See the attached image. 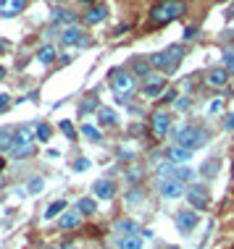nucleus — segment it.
<instances>
[{"instance_id": "0eeeda50", "label": "nucleus", "mask_w": 234, "mask_h": 249, "mask_svg": "<svg viewBox=\"0 0 234 249\" xmlns=\"http://www.w3.org/2000/svg\"><path fill=\"white\" fill-rule=\"evenodd\" d=\"M158 192H160V197H166V199H179L184 194V186H182V181L169 178V181H160L158 184Z\"/></svg>"}, {"instance_id": "6ab92c4d", "label": "nucleus", "mask_w": 234, "mask_h": 249, "mask_svg": "<svg viewBox=\"0 0 234 249\" xmlns=\"http://www.w3.org/2000/svg\"><path fill=\"white\" fill-rule=\"evenodd\" d=\"M156 176H158L160 181L174 178V176H176V163H160V165L156 168Z\"/></svg>"}, {"instance_id": "cd10ccee", "label": "nucleus", "mask_w": 234, "mask_h": 249, "mask_svg": "<svg viewBox=\"0 0 234 249\" xmlns=\"http://www.w3.org/2000/svg\"><path fill=\"white\" fill-rule=\"evenodd\" d=\"M150 66H153V63H148V60H142V58H137V60H135V73H137V76H145V79H148V76H150Z\"/></svg>"}, {"instance_id": "4c0bfd02", "label": "nucleus", "mask_w": 234, "mask_h": 249, "mask_svg": "<svg viewBox=\"0 0 234 249\" xmlns=\"http://www.w3.org/2000/svg\"><path fill=\"white\" fill-rule=\"evenodd\" d=\"M224 129H226V131H232V129H234V113H229V116L224 118Z\"/></svg>"}, {"instance_id": "39448f33", "label": "nucleus", "mask_w": 234, "mask_h": 249, "mask_svg": "<svg viewBox=\"0 0 234 249\" xmlns=\"http://www.w3.org/2000/svg\"><path fill=\"white\" fill-rule=\"evenodd\" d=\"M184 5L179 3V0H163V3H158L156 8H153V21L156 24H166V21H174L176 16H182Z\"/></svg>"}, {"instance_id": "412c9836", "label": "nucleus", "mask_w": 234, "mask_h": 249, "mask_svg": "<svg viewBox=\"0 0 234 249\" xmlns=\"http://www.w3.org/2000/svg\"><path fill=\"white\" fill-rule=\"evenodd\" d=\"M98 118H100V124H103V126H116V124H118V116L111 110V107H100V110H98Z\"/></svg>"}, {"instance_id": "f704fd0d", "label": "nucleus", "mask_w": 234, "mask_h": 249, "mask_svg": "<svg viewBox=\"0 0 234 249\" xmlns=\"http://www.w3.org/2000/svg\"><path fill=\"white\" fill-rule=\"evenodd\" d=\"M224 69L234 73V53H224Z\"/></svg>"}, {"instance_id": "2f4dec72", "label": "nucleus", "mask_w": 234, "mask_h": 249, "mask_svg": "<svg viewBox=\"0 0 234 249\" xmlns=\"http://www.w3.org/2000/svg\"><path fill=\"white\" fill-rule=\"evenodd\" d=\"M42 189H45V181L39 178V176H35V178H29V189H26V192H29V194H39V192H42Z\"/></svg>"}, {"instance_id": "a878e982", "label": "nucleus", "mask_w": 234, "mask_h": 249, "mask_svg": "<svg viewBox=\"0 0 234 249\" xmlns=\"http://www.w3.org/2000/svg\"><path fill=\"white\" fill-rule=\"evenodd\" d=\"M37 58H39V63H53V60H56V48H53V45H45V48H39Z\"/></svg>"}, {"instance_id": "7c9ffc66", "label": "nucleus", "mask_w": 234, "mask_h": 249, "mask_svg": "<svg viewBox=\"0 0 234 249\" xmlns=\"http://www.w3.org/2000/svg\"><path fill=\"white\" fill-rule=\"evenodd\" d=\"M82 134H84L87 139H92V142H100V139H103V134H100V131L95 129V126H90V124L82 126Z\"/></svg>"}, {"instance_id": "72a5a7b5", "label": "nucleus", "mask_w": 234, "mask_h": 249, "mask_svg": "<svg viewBox=\"0 0 234 249\" xmlns=\"http://www.w3.org/2000/svg\"><path fill=\"white\" fill-rule=\"evenodd\" d=\"M87 168H90V160H87V158H77V160H74V171H77V173H84Z\"/></svg>"}, {"instance_id": "f3484780", "label": "nucleus", "mask_w": 234, "mask_h": 249, "mask_svg": "<svg viewBox=\"0 0 234 249\" xmlns=\"http://www.w3.org/2000/svg\"><path fill=\"white\" fill-rule=\"evenodd\" d=\"M103 18H105V8H103V5H92V8L84 13V21H87V24H92V26L100 24Z\"/></svg>"}, {"instance_id": "aec40b11", "label": "nucleus", "mask_w": 234, "mask_h": 249, "mask_svg": "<svg viewBox=\"0 0 234 249\" xmlns=\"http://www.w3.org/2000/svg\"><path fill=\"white\" fill-rule=\"evenodd\" d=\"M13 139H16V131H11V129L0 131V152H11L13 150Z\"/></svg>"}, {"instance_id": "9d476101", "label": "nucleus", "mask_w": 234, "mask_h": 249, "mask_svg": "<svg viewBox=\"0 0 234 249\" xmlns=\"http://www.w3.org/2000/svg\"><path fill=\"white\" fill-rule=\"evenodd\" d=\"M208 87H216V89H224L226 84H229V71L226 69H211L208 71Z\"/></svg>"}, {"instance_id": "58836bf2", "label": "nucleus", "mask_w": 234, "mask_h": 249, "mask_svg": "<svg viewBox=\"0 0 234 249\" xmlns=\"http://www.w3.org/2000/svg\"><path fill=\"white\" fill-rule=\"evenodd\" d=\"M218 110H221V100H213L211 107H208V116H213V113H218Z\"/></svg>"}, {"instance_id": "473e14b6", "label": "nucleus", "mask_w": 234, "mask_h": 249, "mask_svg": "<svg viewBox=\"0 0 234 249\" xmlns=\"http://www.w3.org/2000/svg\"><path fill=\"white\" fill-rule=\"evenodd\" d=\"M35 134H37L39 142H48V139H50V126H48V124H39Z\"/></svg>"}, {"instance_id": "423d86ee", "label": "nucleus", "mask_w": 234, "mask_h": 249, "mask_svg": "<svg viewBox=\"0 0 234 249\" xmlns=\"http://www.w3.org/2000/svg\"><path fill=\"white\" fill-rule=\"evenodd\" d=\"M187 202L195 205V210H208V202H211V194L203 184H192L187 189Z\"/></svg>"}, {"instance_id": "393cba45", "label": "nucleus", "mask_w": 234, "mask_h": 249, "mask_svg": "<svg viewBox=\"0 0 234 249\" xmlns=\"http://www.w3.org/2000/svg\"><path fill=\"white\" fill-rule=\"evenodd\" d=\"M142 239L139 236H124L121 241H118V249H142Z\"/></svg>"}, {"instance_id": "a18cd8bd", "label": "nucleus", "mask_w": 234, "mask_h": 249, "mask_svg": "<svg viewBox=\"0 0 234 249\" xmlns=\"http://www.w3.org/2000/svg\"><path fill=\"white\" fill-rule=\"evenodd\" d=\"M79 3H92V0H79Z\"/></svg>"}, {"instance_id": "2eb2a0df", "label": "nucleus", "mask_w": 234, "mask_h": 249, "mask_svg": "<svg viewBox=\"0 0 234 249\" xmlns=\"http://www.w3.org/2000/svg\"><path fill=\"white\" fill-rule=\"evenodd\" d=\"M113 194H116L113 181H95V197L98 199H113Z\"/></svg>"}, {"instance_id": "4468645a", "label": "nucleus", "mask_w": 234, "mask_h": 249, "mask_svg": "<svg viewBox=\"0 0 234 249\" xmlns=\"http://www.w3.org/2000/svg\"><path fill=\"white\" fill-rule=\"evenodd\" d=\"M82 223V213H63L61 218H58V228H63V231H71V228H77Z\"/></svg>"}, {"instance_id": "de8ad7c7", "label": "nucleus", "mask_w": 234, "mask_h": 249, "mask_svg": "<svg viewBox=\"0 0 234 249\" xmlns=\"http://www.w3.org/2000/svg\"><path fill=\"white\" fill-rule=\"evenodd\" d=\"M53 3H63V0H53Z\"/></svg>"}, {"instance_id": "bb28decb", "label": "nucleus", "mask_w": 234, "mask_h": 249, "mask_svg": "<svg viewBox=\"0 0 234 249\" xmlns=\"http://www.w3.org/2000/svg\"><path fill=\"white\" fill-rule=\"evenodd\" d=\"M124 202H126V205H129V207H137L139 202H145V192H139V189L129 192V194H126V197H124Z\"/></svg>"}, {"instance_id": "c03bdc74", "label": "nucleus", "mask_w": 234, "mask_h": 249, "mask_svg": "<svg viewBox=\"0 0 234 249\" xmlns=\"http://www.w3.org/2000/svg\"><path fill=\"white\" fill-rule=\"evenodd\" d=\"M5 76V69H3V66H0V79H3Z\"/></svg>"}, {"instance_id": "c756f323", "label": "nucleus", "mask_w": 234, "mask_h": 249, "mask_svg": "<svg viewBox=\"0 0 234 249\" xmlns=\"http://www.w3.org/2000/svg\"><path fill=\"white\" fill-rule=\"evenodd\" d=\"M192 178H195V171H192L190 165L176 168V181H192Z\"/></svg>"}, {"instance_id": "ddd939ff", "label": "nucleus", "mask_w": 234, "mask_h": 249, "mask_svg": "<svg viewBox=\"0 0 234 249\" xmlns=\"http://www.w3.org/2000/svg\"><path fill=\"white\" fill-rule=\"evenodd\" d=\"M82 29L79 26H66V29L61 32V42L63 45H82Z\"/></svg>"}, {"instance_id": "a211bd4d", "label": "nucleus", "mask_w": 234, "mask_h": 249, "mask_svg": "<svg viewBox=\"0 0 234 249\" xmlns=\"http://www.w3.org/2000/svg\"><path fill=\"white\" fill-rule=\"evenodd\" d=\"M169 158L174 160V163H179V165H184V163H190V160H192V152L190 150H184V147H174V150L169 152Z\"/></svg>"}, {"instance_id": "e433bc0d", "label": "nucleus", "mask_w": 234, "mask_h": 249, "mask_svg": "<svg viewBox=\"0 0 234 249\" xmlns=\"http://www.w3.org/2000/svg\"><path fill=\"white\" fill-rule=\"evenodd\" d=\"M190 105H192V103H190V100H187V97H179V100H176V103H174V107H176V110H179V113H184V110H190Z\"/></svg>"}, {"instance_id": "9b49d317", "label": "nucleus", "mask_w": 234, "mask_h": 249, "mask_svg": "<svg viewBox=\"0 0 234 249\" xmlns=\"http://www.w3.org/2000/svg\"><path fill=\"white\" fill-rule=\"evenodd\" d=\"M163 87H166L163 76H148V79H145V95H148V97H158L160 92H163Z\"/></svg>"}, {"instance_id": "c85d7f7f", "label": "nucleus", "mask_w": 234, "mask_h": 249, "mask_svg": "<svg viewBox=\"0 0 234 249\" xmlns=\"http://www.w3.org/2000/svg\"><path fill=\"white\" fill-rule=\"evenodd\" d=\"M200 171H203L205 176H216V173L221 171V163H218V160H205V163H203V168H200Z\"/></svg>"}, {"instance_id": "c9c22d12", "label": "nucleus", "mask_w": 234, "mask_h": 249, "mask_svg": "<svg viewBox=\"0 0 234 249\" xmlns=\"http://www.w3.org/2000/svg\"><path fill=\"white\" fill-rule=\"evenodd\" d=\"M61 131H63V134H66V137H69V139H74V137H77L74 126H71L69 121H61Z\"/></svg>"}, {"instance_id": "f257e3e1", "label": "nucleus", "mask_w": 234, "mask_h": 249, "mask_svg": "<svg viewBox=\"0 0 234 249\" xmlns=\"http://www.w3.org/2000/svg\"><path fill=\"white\" fill-rule=\"evenodd\" d=\"M182 58H184L182 45H171V48L156 53L150 63H153V69H158L160 73H174L179 69V63H182Z\"/></svg>"}, {"instance_id": "6e6552de", "label": "nucleus", "mask_w": 234, "mask_h": 249, "mask_svg": "<svg viewBox=\"0 0 234 249\" xmlns=\"http://www.w3.org/2000/svg\"><path fill=\"white\" fill-rule=\"evenodd\" d=\"M200 223V218H197V213L195 210H182L176 215V228L182 233H190V231H195V226Z\"/></svg>"}, {"instance_id": "ea45409f", "label": "nucleus", "mask_w": 234, "mask_h": 249, "mask_svg": "<svg viewBox=\"0 0 234 249\" xmlns=\"http://www.w3.org/2000/svg\"><path fill=\"white\" fill-rule=\"evenodd\" d=\"M163 100H166V103H171V100H174V103H176V92H174V89H169V92H166V95H163Z\"/></svg>"}, {"instance_id": "dca6fc26", "label": "nucleus", "mask_w": 234, "mask_h": 249, "mask_svg": "<svg viewBox=\"0 0 234 249\" xmlns=\"http://www.w3.org/2000/svg\"><path fill=\"white\" fill-rule=\"evenodd\" d=\"M66 210V199H56L48 205V210H45V220H53V218H61Z\"/></svg>"}, {"instance_id": "b1692460", "label": "nucleus", "mask_w": 234, "mask_h": 249, "mask_svg": "<svg viewBox=\"0 0 234 249\" xmlns=\"http://www.w3.org/2000/svg\"><path fill=\"white\" fill-rule=\"evenodd\" d=\"M53 21H63V24H69V26H74V21H77V13L74 11H53Z\"/></svg>"}, {"instance_id": "7ed1b4c3", "label": "nucleus", "mask_w": 234, "mask_h": 249, "mask_svg": "<svg viewBox=\"0 0 234 249\" xmlns=\"http://www.w3.org/2000/svg\"><path fill=\"white\" fill-rule=\"evenodd\" d=\"M35 137H37V134H32V129H26V126H21V129L16 131V139H13L11 158H16V160L29 158V155L35 152Z\"/></svg>"}, {"instance_id": "5701e85b", "label": "nucleus", "mask_w": 234, "mask_h": 249, "mask_svg": "<svg viewBox=\"0 0 234 249\" xmlns=\"http://www.w3.org/2000/svg\"><path fill=\"white\" fill-rule=\"evenodd\" d=\"M98 210V205H95V199L92 197H82L77 202V213H82V215H92Z\"/></svg>"}, {"instance_id": "09e8293b", "label": "nucleus", "mask_w": 234, "mask_h": 249, "mask_svg": "<svg viewBox=\"0 0 234 249\" xmlns=\"http://www.w3.org/2000/svg\"><path fill=\"white\" fill-rule=\"evenodd\" d=\"M48 249H58V247H48Z\"/></svg>"}, {"instance_id": "8fccbe9b", "label": "nucleus", "mask_w": 234, "mask_h": 249, "mask_svg": "<svg viewBox=\"0 0 234 249\" xmlns=\"http://www.w3.org/2000/svg\"><path fill=\"white\" fill-rule=\"evenodd\" d=\"M232 84H234V82H232Z\"/></svg>"}, {"instance_id": "a19ab883", "label": "nucleus", "mask_w": 234, "mask_h": 249, "mask_svg": "<svg viewBox=\"0 0 234 249\" xmlns=\"http://www.w3.org/2000/svg\"><path fill=\"white\" fill-rule=\"evenodd\" d=\"M8 100H11L8 95H0V113H3L5 107H8Z\"/></svg>"}, {"instance_id": "49530a36", "label": "nucleus", "mask_w": 234, "mask_h": 249, "mask_svg": "<svg viewBox=\"0 0 234 249\" xmlns=\"http://www.w3.org/2000/svg\"><path fill=\"white\" fill-rule=\"evenodd\" d=\"M0 171H3V158H0Z\"/></svg>"}, {"instance_id": "1a4fd4ad", "label": "nucleus", "mask_w": 234, "mask_h": 249, "mask_svg": "<svg viewBox=\"0 0 234 249\" xmlns=\"http://www.w3.org/2000/svg\"><path fill=\"white\" fill-rule=\"evenodd\" d=\"M169 129H171V116L166 110H158L156 116H153V131H156V137L163 139L166 134H169Z\"/></svg>"}, {"instance_id": "f03ea898", "label": "nucleus", "mask_w": 234, "mask_h": 249, "mask_svg": "<svg viewBox=\"0 0 234 249\" xmlns=\"http://www.w3.org/2000/svg\"><path fill=\"white\" fill-rule=\"evenodd\" d=\"M111 87H113V95H116L118 103H126L132 97V92L137 89V79L126 71H116L111 76Z\"/></svg>"}, {"instance_id": "20e7f679", "label": "nucleus", "mask_w": 234, "mask_h": 249, "mask_svg": "<svg viewBox=\"0 0 234 249\" xmlns=\"http://www.w3.org/2000/svg\"><path fill=\"white\" fill-rule=\"evenodd\" d=\"M208 142V137H205L203 129H197V126H182V129L176 131V144L184 147V150H197V147H203Z\"/></svg>"}, {"instance_id": "37998d69", "label": "nucleus", "mask_w": 234, "mask_h": 249, "mask_svg": "<svg viewBox=\"0 0 234 249\" xmlns=\"http://www.w3.org/2000/svg\"><path fill=\"white\" fill-rule=\"evenodd\" d=\"M226 18H232V21H234V0L229 3V8H226Z\"/></svg>"}, {"instance_id": "79ce46f5", "label": "nucleus", "mask_w": 234, "mask_h": 249, "mask_svg": "<svg viewBox=\"0 0 234 249\" xmlns=\"http://www.w3.org/2000/svg\"><path fill=\"white\" fill-rule=\"evenodd\" d=\"M195 26H187V29H184V39H192V35H195Z\"/></svg>"}, {"instance_id": "f8f14e48", "label": "nucleus", "mask_w": 234, "mask_h": 249, "mask_svg": "<svg viewBox=\"0 0 234 249\" xmlns=\"http://www.w3.org/2000/svg\"><path fill=\"white\" fill-rule=\"evenodd\" d=\"M26 8V0H0V13L3 16H16Z\"/></svg>"}, {"instance_id": "4be33fe9", "label": "nucleus", "mask_w": 234, "mask_h": 249, "mask_svg": "<svg viewBox=\"0 0 234 249\" xmlns=\"http://www.w3.org/2000/svg\"><path fill=\"white\" fill-rule=\"evenodd\" d=\"M116 231L124 233V236H137V223H135V220H129V218H126V220H118V223H116Z\"/></svg>"}]
</instances>
